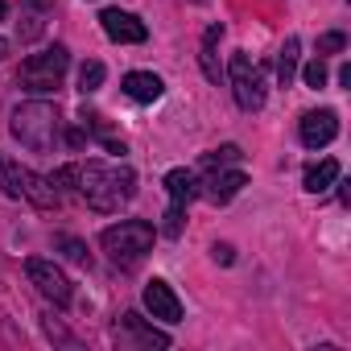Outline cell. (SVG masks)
<instances>
[{"label": "cell", "mask_w": 351, "mask_h": 351, "mask_svg": "<svg viewBox=\"0 0 351 351\" xmlns=\"http://www.w3.org/2000/svg\"><path fill=\"white\" fill-rule=\"evenodd\" d=\"M79 195L87 199L91 211H120L136 195V173L120 161H87L79 165Z\"/></svg>", "instance_id": "1"}, {"label": "cell", "mask_w": 351, "mask_h": 351, "mask_svg": "<svg viewBox=\"0 0 351 351\" xmlns=\"http://www.w3.org/2000/svg\"><path fill=\"white\" fill-rule=\"evenodd\" d=\"M13 136L25 145V149H34V153H46V149H54V141H58V132H62V120H58V108L54 104H21L17 112H13Z\"/></svg>", "instance_id": "2"}, {"label": "cell", "mask_w": 351, "mask_h": 351, "mask_svg": "<svg viewBox=\"0 0 351 351\" xmlns=\"http://www.w3.org/2000/svg\"><path fill=\"white\" fill-rule=\"evenodd\" d=\"M153 236H157V232H153V223H145V219H124V223L108 228V232L99 236V244H104V252H108V261H112V265L132 269V265H141V261L149 256Z\"/></svg>", "instance_id": "3"}, {"label": "cell", "mask_w": 351, "mask_h": 351, "mask_svg": "<svg viewBox=\"0 0 351 351\" xmlns=\"http://www.w3.org/2000/svg\"><path fill=\"white\" fill-rule=\"evenodd\" d=\"M66 66H71V54H66V46H46L42 54H29V58L21 62V71H17V83H21L25 91L50 95V91H58V87H62V75H66Z\"/></svg>", "instance_id": "4"}, {"label": "cell", "mask_w": 351, "mask_h": 351, "mask_svg": "<svg viewBox=\"0 0 351 351\" xmlns=\"http://www.w3.org/2000/svg\"><path fill=\"white\" fill-rule=\"evenodd\" d=\"M228 79H232L236 104H240L244 112H261V108H265V71H261L248 54H232Z\"/></svg>", "instance_id": "5"}, {"label": "cell", "mask_w": 351, "mask_h": 351, "mask_svg": "<svg viewBox=\"0 0 351 351\" xmlns=\"http://www.w3.org/2000/svg\"><path fill=\"white\" fill-rule=\"evenodd\" d=\"M25 277H29V281L38 285V293L50 298L54 306H66V302H71V281H66V273H62L54 261L29 256V261H25Z\"/></svg>", "instance_id": "6"}, {"label": "cell", "mask_w": 351, "mask_h": 351, "mask_svg": "<svg viewBox=\"0 0 351 351\" xmlns=\"http://www.w3.org/2000/svg\"><path fill=\"white\" fill-rule=\"evenodd\" d=\"M99 25H104V34H108L112 42H120V46H141V42L149 38L145 21L132 17V13H124V9H104V13H99Z\"/></svg>", "instance_id": "7"}, {"label": "cell", "mask_w": 351, "mask_h": 351, "mask_svg": "<svg viewBox=\"0 0 351 351\" xmlns=\"http://www.w3.org/2000/svg\"><path fill=\"white\" fill-rule=\"evenodd\" d=\"M116 343H120V347H145V351H153V347H169V335L145 326L141 314H124L120 326H116Z\"/></svg>", "instance_id": "8"}, {"label": "cell", "mask_w": 351, "mask_h": 351, "mask_svg": "<svg viewBox=\"0 0 351 351\" xmlns=\"http://www.w3.org/2000/svg\"><path fill=\"white\" fill-rule=\"evenodd\" d=\"M248 186V178H244V169H211V178L199 186V195L207 199V203H232L240 191Z\"/></svg>", "instance_id": "9"}, {"label": "cell", "mask_w": 351, "mask_h": 351, "mask_svg": "<svg viewBox=\"0 0 351 351\" xmlns=\"http://www.w3.org/2000/svg\"><path fill=\"white\" fill-rule=\"evenodd\" d=\"M298 132H302V145H306V149H322V145H330V141H335V132H339V116H335L330 108L306 112Z\"/></svg>", "instance_id": "10"}, {"label": "cell", "mask_w": 351, "mask_h": 351, "mask_svg": "<svg viewBox=\"0 0 351 351\" xmlns=\"http://www.w3.org/2000/svg\"><path fill=\"white\" fill-rule=\"evenodd\" d=\"M145 310L153 314V318H161V322H182V302H178V293H173L165 281H149L145 285Z\"/></svg>", "instance_id": "11"}, {"label": "cell", "mask_w": 351, "mask_h": 351, "mask_svg": "<svg viewBox=\"0 0 351 351\" xmlns=\"http://www.w3.org/2000/svg\"><path fill=\"white\" fill-rule=\"evenodd\" d=\"M21 199H29L42 211H58V203H62L58 191H54V182L42 178V173H34V169H21Z\"/></svg>", "instance_id": "12"}, {"label": "cell", "mask_w": 351, "mask_h": 351, "mask_svg": "<svg viewBox=\"0 0 351 351\" xmlns=\"http://www.w3.org/2000/svg\"><path fill=\"white\" fill-rule=\"evenodd\" d=\"M161 91H165V83H161L153 71H132V75H124V95L136 99V104H153V99H161Z\"/></svg>", "instance_id": "13"}, {"label": "cell", "mask_w": 351, "mask_h": 351, "mask_svg": "<svg viewBox=\"0 0 351 351\" xmlns=\"http://www.w3.org/2000/svg\"><path fill=\"white\" fill-rule=\"evenodd\" d=\"M219 38H223V25H211V29L203 34V46H199V66H203V75H207L211 83L223 79V71H219Z\"/></svg>", "instance_id": "14"}, {"label": "cell", "mask_w": 351, "mask_h": 351, "mask_svg": "<svg viewBox=\"0 0 351 351\" xmlns=\"http://www.w3.org/2000/svg\"><path fill=\"white\" fill-rule=\"evenodd\" d=\"M165 195H169V203L186 207V203L199 195V178H195L191 169H169V173H165Z\"/></svg>", "instance_id": "15"}, {"label": "cell", "mask_w": 351, "mask_h": 351, "mask_svg": "<svg viewBox=\"0 0 351 351\" xmlns=\"http://www.w3.org/2000/svg\"><path fill=\"white\" fill-rule=\"evenodd\" d=\"M335 182H339V161H335V157H326V161H318V165L306 169V191H310V195H322V191H330Z\"/></svg>", "instance_id": "16"}, {"label": "cell", "mask_w": 351, "mask_h": 351, "mask_svg": "<svg viewBox=\"0 0 351 351\" xmlns=\"http://www.w3.org/2000/svg\"><path fill=\"white\" fill-rule=\"evenodd\" d=\"M298 54H302V42H298V38H285V46H281V54H277V79H281V87L293 83V75H298Z\"/></svg>", "instance_id": "17"}, {"label": "cell", "mask_w": 351, "mask_h": 351, "mask_svg": "<svg viewBox=\"0 0 351 351\" xmlns=\"http://www.w3.org/2000/svg\"><path fill=\"white\" fill-rule=\"evenodd\" d=\"M0 191L9 199H21V165H9L5 157H0Z\"/></svg>", "instance_id": "18"}, {"label": "cell", "mask_w": 351, "mask_h": 351, "mask_svg": "<svg viewBox=\"0 0 351 351\" xmlns=\"http://www.w3.org/2000/svg\"><path fill=\"white\" fill-rule=\"evenodd\" d=\"M99 87H104V62H83V71H79V91L91 95V91H99Z\"/></svg>", "instance_id": "19"}, {"label": "cell", "mask_w": 351, "mask_h": 351, "mask_svg": "<svg viewBox=\"0 0 351 351\" xmlns=\"http://www.w3.org/2000/svg\"><path fill=\"white\" fill-rule=\"evenodd\" d=\"M244 153H240V145H223V149H215V153H207L203 157V169H223V165H236Z\"/></svg>", "instance_id": "20"}, {"label": "cell", "mask_w": 351, "mask_h": 351, "mask_svg": "<svg viewBox=\"0 0 351 351\" xmlns=\"http://www.w3.org/2000/svg\"><path fill=\"white\" fill-rule=\"evenodd\" d=\"M302 79H306V87H326V62L322 58H314V62H306V71H302Z\"/></svg>", "instance_id": "21"}, {"label": "cell", "mask_w": 351, "mask_h": 351, "mask_svg": "<svg viewBox=\"0 0 351 351\" xmlns=\"http://www.w3.org/2000/svg\"><path fill=\"white\" fill-rule=\"evenodd\" d=\"M182 215H186V207L169 203V211H165V223H161V232H165V236H182Z\"/></svg>", "instance_id": "22"}, {"label": "cell", "mask_w": 351, "mask_h": 351, "mask_svg": "<svg viewBox=\"0 0 351 351\" xmlns=\"http://www.w3.org/2000/svg\"><path fill=\"white\" fill-rule=\"evenodd\" d=\"M54 244H58V248H62V252H66L71 261H79V265H87V248H83L79 240H71V236H58Z\"/></svg>", "instance_id": "23"}, {"label": "cell", "mask_w": 351, "mask_h": 351, "mask_svg": "<svg viewBox=\"0 0 351 351\" xmlns=\"http://www.w3.org/2000/svg\"><path fill=\"white\" fill-rule=\"evenodd\" d=\"M50 182H54V186H62V191H75V182H79V165H62Z\"/></svg>", "instance_id": "24"}, {"label": "cell", "mask_w": 351, "mask_h": 351, "mask_svg": "<svg viewBox=\"0 0 351 351\" xmlns=\"http://www.w3.org/2000/svg\"><path fill=\"white\" fill-rule=\"evenodd\" d=\"M343 46H347L343 34H322V38H318V54H339Z\"/></svg>", "instance_id": "25"}, {"label": "cell", "mask_w": 351, "mask_h": 351, "mask_svg": "<svg viewBox=\"0 0 351 351\" xmlns=\"http://www.w3.org/2000/svg\"><path fill=\"white\" fill-rule=\"evenodd\" d=\"M211 256H215L219 265H232V261H236V248H232V244H215V248H211Z\"/></svg>", "instance_id": "26"}, {"label": "cell", "mask_w": 351, "mask_h": 351, "mask_svg": "<svg viewBox=\"0 0 351 351\" xmlns=\"http://www.w3.org/2000/svg\"><path fill=\"white\" fill-rule=\"evenodd\" d=\"M5 54H9V42H5V38H0V58H5Z\"/></svg>", "instance_id": "27"}, {"label": "cell", "mask_w": 351, "mask_h": 351, "mask_svg": "<svg viewBox=\"0 0 351 351\" xmlns=\"http://www.w3.org/2000/svg\"><path fill=\"white\" fill-rule=\"evenodd\" d=\"M5 13H9V5H5V0H0V17H5Z\"/></svg>", "instance_id": "28"}, {"label": "cell", "mask_w": 351, "mask_h": 351, "mask_svg": "<svg viewBox=\"0 0 351 351\" xmlns=\"http://www.w3.org/2000/svg\"><path fill=\"white\" fill-rule=\"evenodd\" d=\"M195 5H207V0H195Z\"/></svg>", "instance_id": "29"}]
</instances>
